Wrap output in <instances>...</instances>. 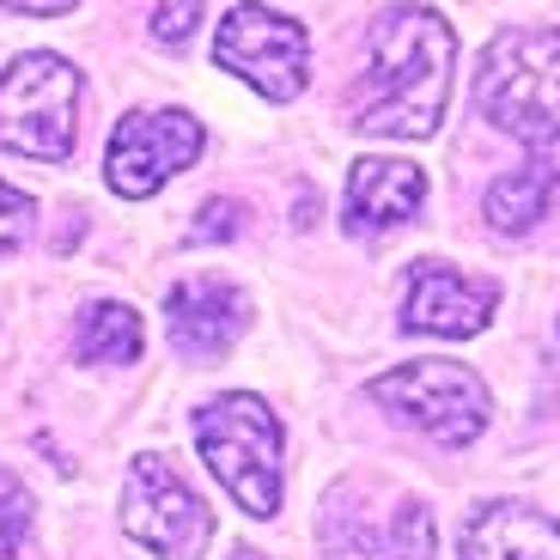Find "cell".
<instances>
[{
	"mask_svg": "<svg viewBox=\"0 0 560 560\" xmlns=\"http://www.w3.org/2000/svg\"><path fill=\"white\" fill-rule=\"evenodd\" d=\"M457 37L433 7H390L365 37V68L348 92V116L360 135L427 140L445 122Z\"/></svg>",
	"mask_w": 560,
	"mask_h": 560,
	"instance_id": "1",
	"label": "cell"
},
{
	"mask_svg": "<svg viewBox=\"0 0 560 560\" xmlns=\"http://www.w3.org/2000/svg\"><path fill=\"white\" fill-rule=\"evenodd\" d=\"M476 110L530 153V165L560 171V25H518L481 49Z\"/></svg>",
	"mask_w": 560,
	"mask_h": 560,
	"instance_id": "2",
	"label": "cell"
},
{
	"mask_svg": "<svg viewBox=\"0 0 560 560\" xmlns=\"http://www.w3.org/2000/svg\"><path fill=\"white\" fill-rule=\"evenodd\" d=\"M196 445L220 488L250 512V518H275L280 512V420L262 396L232 390L213 396L196 415Z\"/></svg>",
	"mask_w": 560,
	"mask_h": 560,
	"instance_id": "3",
	"label": "cell"
},
{
	"mask_svg": "<svg viewBox=\"0 0 560 560\" xmlns=\"http://www.w3.org/2000/svg\"><path fill=\"white\" fill-rule=\"evenodd\" d=\"M80 135V73L73 61L31 49L0 73V147L19 159L61 165Z\"/></svg>",
	"mask_w": 560,
	"mask_h": 560,
	"instance_id": "4",
	"label": "cell"
},
{
	"mask_svg": "<svg viewBox=\"0 0 560 560\" xmlns=\"http://www.w3.org/2000/svg\"><path fill=\"white\" fill-rule=\"evenodd\" d=\"M372 402L390 408L396 420H408L415 433H427L433 445H476L493 420L488 384L457 360H408L396 372L372 378Z\"/></svg>",
	"mask_w": 560,
	"mask_h": 560,
	"instance_id": "5",
	"label": "cell"
},
{
	"mask_svg": "<svg viewBox=\"0 0 560 560\" xmlns=\"http://www.w3.org/2000/svg\"><path fill=\"white\" fill-rule=\"evenodd\" d=\"M323 555L329 560H433V512L415 493L378 481H348L323 505Z\"/></svg>",
	"mask_w": 560,
	"mask_h": 560,
	"instance_id": "6",
	"label": "cell"
},
{
	"mask_svg": "<svg viewBox=\"0 0 560 560\" xmlns=\"http://www.w3.org/2000/svg\"><path fill=\"white\" fill-rule=\"evenodd\" d=\"M213 61L225 73H238V80H250L262 98L293 104L311 80V37L299 19L250 0V7H232L225 13L220 37H213Z\"/></svg>",
	"mask_w": 560,
	"mask_h": 560,
	"instance_id": "7",
	"label": "cell"
},
{
	"mask_svg": "<svg viewBox=\"0 0 560 560\" xmlns=\"http://www.w3.org/2000/svg\"><path fill=\"white\" fill-rule=\"evenodd\" d=\"M122 530L165 560H201V548H208V536H213V512H208V500L177 476V463L140 457L135 469H128V488H122Z\"/></svg>",
	"mask_w": 560,
	"mask_h": 560,
	"instance_id": "8",
	"label": "cell"
},
{
	"mask_svg": "<svg viewBox=\"0 0 560 560\" xmlns=\"http://www.w3.org/2000/svg\"><path fill=\"white\" fill-rule=\"evenodd\" d=\"M201 159V122L189 110H128L104 147V183L140 201Z\"/></svg>",
	"mask_w": 560,
	"mask_h": 560,
	"instance_id": "9",
	"label": "cell"
},
{
	"mask_svg": "<svg viewBox=\"0 0 560 560\" xmlns=\"http://www.w3.org/2000/svg\"><path fill=\"white\" fill-rule=\"evenodd\" d=\"M165 329H171V348H177L183 360L213 365L238 348L244 329H250V293L225 275L183 280L165 299Z\"/></svg>",
	"mask_w": 560,
	"mask_h": 560,
	"instance_id": "10",
	"label": "cell"
},
{
	"mask_svg": "<svg viewBox=\"0 0 560 560\" xmlns=\"http://www.w3.org/2000/svg\"><path fill=\"white\" fill-rule=\"evenodd\" d=\"M500 305V287L493 280H476L451 262H415L408 268V299H402V329L408 336H481Z\"/></svg>",
	"mask_w": 560,
	"mask_h": 560,
	"instance_id": "11",
	"label": "cell"
},
{
	"mask_svg": "<svg viewBox=\"0 0 560 560\" xmlns=\"http://www.w3.org/2000/svg\"><path fill=\"white\" fill-rule=\"evenodd\" d=\"M420 201H427L420 165H408V159H360L348 171V201H341V213H348V232L378 238V232H396V225L415 220Z\"/></svg>",
	"mask_w": 560,
	"mask_h": 560,
	"instance_id": "12",
	"label": "cell"
},
{
	"mask_svg": "<svg viewBox=\"0 0 560 560\" xmlns=\"http://www.w3.org/2000/svg\"><path fill=\"white\" fill-rule=\"evenodd\" d=\"M463 560H560V524L524 500H493L463 524Z\"/></svg>",
	"mask_w": 560,
	"mask_h": 560,
	"instance_id": "13",
	"label": "cell"
},
{
	"mask_svg": "<svg viewBox=\"0 0 560 560\" xmlns=\"http://www.w3.org/2000/svg\"><path fill=\"white\" fill-rule=\"evenodd\" d=\"M560 201V171H542V165H518L505 171L500 183L488 189V225L493 232H530L536 220H548Z\"/></svg>",
	"mask_w": 560,
	"mask_h": 560,
	"instance_id": "14",
	"label": "cell"
},
{
	"mask_svg": "<svg viewBox=\"0 0 560 560\" xmlns=\"http://www.w3.org/2000/svg\"><path fill=\"white\" fill-rule=\"evenodd\" d=\"M147 348V329L128 305H85L80 329H73V360L80 365H135Z\"/></svg>",
	"mask_w": 560,
	"mask_h": 560,
	"instance_id": "15",
	"label": "cell"
},
{
	"mask_svg": "<svg viewBox=\"0 0 560 560\" xmlns=\"http://www.w3.org/2000/svg\"><path fill=\"white\" fill-rule=\"evenodd\" d=\"M25 530H31V493L19 488V476L0 469V560H19Z\"/></svg>",
	"mask_w": 560,
	"mask_h": 560,
	"instance_id": "16",
	"label": "cell"
},
{
	"mask_svg": "<svg viewBox=\"0 0 560 560\" xmlns=\"http://www.w3.org/2000/svg\"><path fill=\"white\" fill-rule=\"evenodd\" d=\"M244 220H250V208L213 196V201H201L196 225H189V238H196V244H225V238H238V232H244Z\"/></svg>",
	"mask_w": 560,
	"mask_h": 560,
	"instance_id": "17",
	"label": "cell"
},
{
	"mask_svg": "<svg viewBox=\"0 0 560 560\" xmlns=\"http://www.w3.org/2000/svg\"><path fill=\"white\" fill-rule=\"evenodd\" d=\"M196 25H201V0H165V7L153 13V37L171 43V49L189 43V31H196Z\"/></svg>",
	"mask_w": 560,
	"mask_h": 560,
	"instance_id": "18",
	"label": "cell"
},
{
	"mask_svg": "<svg viewBox=\"0 0 560 560\" xmlns=\"http://www.w3.org/2000/svg\"><path fill=\"white\" fill-rule=\"evenodd\" d=\"M31 213H37V208H31V196H19V189H7V183H0V256H7L31 232Z\"/></svg>",
	"mask_w": 560,
	"mask_h": 560,
	"instance_id": "19",
	"label": "cell"
},
{
	"mask_svg": "<svg viewBox=\"0 0 560 560\" xmlns=\"http://www.w3.org/2000/svg\"><path fill=\"white\" fill-rule=\"evenodd\" d=\"M0 7H13V13H31V19H56V13H73L80 0H0Z\"/></svg>",
	"mask_w": 560,
	"mask_h": 560,
	"instance_id": "20",
	"label": "cell"
},
{
	"mask_svg": "<svg viewBox=\"0 0 560 560\" xmlns=\"http://www.w3.org/2000/svg\"><path fill=\"white\" fill-rule=\"evenodd\" d=\"M232 560H262V555H244V548H238V555H232Z\"/></svg>",
	"mask_w": 560,
	"mask_h": 560,
	"instance_id": "21",
	"label": "cell"
}]
</instances>
